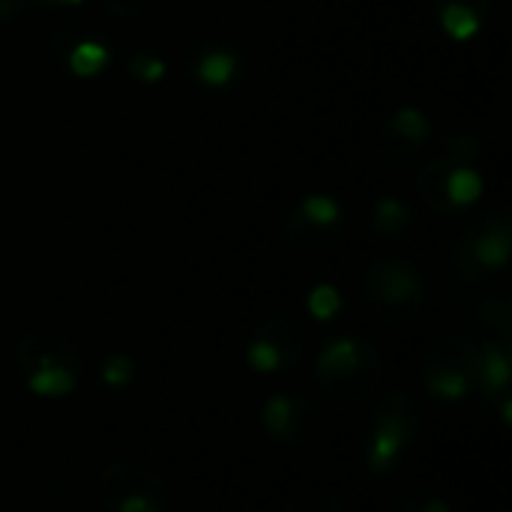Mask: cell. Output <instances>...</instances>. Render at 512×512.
I'll use <instances>...</instances> for the list:
<instances>
[{
  "mask_svg": "<svg viewBox=\"0 0 512 512\" xmlns=\"http://www.w3.org/2000/svg\"><path fill=\"white\" fill-rule=\"evenodd\" d=\"M315 378L330 399L357 405L378 393L384 381V363L372 342L360 336H339L321 348L315 360Z\"/></svg>",
  "mask_w": 512,
  "mask_h": 512,
  "instance_id": "6da1fadb",
  "label": "cell"
},
{
  "mask_svg": "<svg viewBox=\"0 0 512 512\" xmlns=\"http://www.w3.org/2000/svg\"><path fill=\"white\" fill-rule=\"evenodd\" d=\"M366 300L384 324H408L426 303V285L408 261L378 258L366 273Z\"/></svg>",
  "mask_w": 512,
  "mask_h": 512,
  "instance_id": "7a4b0ae2",
  "label": "cell"
},
{
  "mask_svg": "<svg viewBox=\"0 0 512 512\" xmlns=\"http://www.w3.org/2000/svg\"><path fill=\"white\" fill-rule=\"evenodd\" d=\"M420 432V408L411 393L393 390L390 396L381 399L375 408L372 426H369V447H366V462L372 474H387L390 468L399 465L405 450Z\"/></svg>",
  "mask_w": 512,
  "mask_h": 512,
  "instance_id": "3957f363",
  "label": "cell"
},
{
  "mask_svg": "<svg viewBox=\"0 0 512 512\" xmlns=\"http://www.w3.org/2000/svg\"><path fill=\"white\" fill-rule=\"evenodd\" d=\"M99 495L108 512H162L168 504L165 480L138 462H111L99 474Z\"/></svg>",
  "mask_w": 512,
  "mask_h": 512,
  "instance_id": "277c9868",
  "label": "cell"
},
{
  "mask_svg": "<svg viewBox=\"0 0 512 512\" xmlns=\"http://www.w3.org/2000/svg\"><path fill=\"white\" fill-rule=\"evenodd\" d=\"M477 348L462 336H444L423 360L426 390L441 402H462L474 390Z\"/></svg>",
  "mask_w": 512,
  "mask_h": 512,
  "instance_id": "5b68a950",
  "label": "cell"
},
{
  "mask_svg": "<svg viewBox=\"0 0 512 512\" xmlns=\"http://www.w3.org/2000/svg\"><path fill=\"white\" fill-rule=\"evenodd\" d=\"M303 348H306L303 330L288 318H273V321H264L252 333L246 360L258 375H276V372L297 366L303 357Z\"/></svg>",
  "mask_w": 512,
  "mask_h": 512,
  "instance_id": "8992f818",
  "label": "cell"
},
{
  "mask_svg": "<svg viewBox=\"0 0 512 512\" xmlns=\"http://www.w3.org/2000/svg\"><path fill=\"white\" fill-rule=\"evenodd\" d=\"M261 423L264 432L285 447H309L321 432L315 405L300 393L270 396L261 408Z\"/></svg>",
  "mask_w": 512,
  "mask_h": 512,
  "instance_id": "52a82bcc",
  "label": "cell"
},
{
  "mask_svg": "<svg viewBox=\"0 0 512 512\" xmlns=\"http://www.w3.org/2000/svg\"><path fill=\"white\" fill-rule=\"evenodd\" d=\"M12 360H15L18 375L27 372V369H33V366H42V363H57V366H66V369H72V372H78V375L84 372V360H81L78 348H75L63 333L48 330V327L30 330V333L18 342Z\"/></svg>",
  "mask_w": 512,
  "mask_h": 512,
  "instance_id": "ba28073f",
  "label": "cell"
},
{
  "mask_svg": "<svg viewBox=\"0 0 512 512\" xmlns=\"http://www.w3.org/2000/svg\"><path fill=\"white\" fill-rule=\"evenodd\" d=\"M512 381L510 342H486L474 357V390L489 399H504Z\"/></svg>",
  "mask_w": 512,
  "mask_h": 512,
  "instance_id": "9c48e42d",
  "label": "cell"
},
{
  "mask_svg": "<svg viewBox=\"0 0 512 512\" xmlns=\"http://www.w3.org/2000/svg\"><path fill=\"white\" fill-rule=\"evenodd\" d=\"M21 381L24 387L33 393V396H42V399H63V396H72L81 384V375L66 369V366H57V363H42V366H33L27 372H21Z\"/></svg>",
  "mask_w": 512,
  "mask_h": 512,
  "instance_id": "30bf717a",
  "label": "cell"
},
{
  "mask_svg": "<svg viewBox=\"0 0 512 512\" xmlns=\"http://www.w3.org/2000/svg\"><path fill=\"white\" fill-rule=\"evenodd\" d=\"M507 255H510V234L507 228H492L486 225V231L471 243V264L468 270L477 273V270H498L507 264Z\"/></svg>",
  "mask_w": 512,
  "mask_h": 512,
  "instance_id": "8fae6325",
  "label": "cell"
},
{
  "mask_svg": "<svg viewBox=\"0 0 512 512\" xmlns=\"http://www.w3.org/2000/svg\"><path fill=\"white\" fill-rule=\"evenodd\" d=\"M282 512H348L333 492H303L291 498Z\"/></svg>",
  "mask_w": 512,
  "mask_h": 512,
  "instance_id": "7c38bea8",
  "label": "cell"
},
{
  "mask_svg": "<svg viewBox=\"0 0 512 512\" xmlns=\"http://www.w3.org/2000/svg\"><path fill=\"white\" fill-rule=\"evenodd\" d=\"M135 378V363L126 354H111L102 360V384L111 390H123L129 387Z\"/></svg>",
  "mask_w": 512,
  "mask_h": 512,
  "instance_id": "4fadbf2b",
  "label": "cell"
},
{
  "mask_svg": "<svg viewBox=\"0 0 512 512\" xmlns=\"http://www.w3.org/2000/svg\"><path fill=\"white\" fill-rule=\"evenodd\" d=\"M393 512H453L450 504L444 498H435L429 492H420V489H411L405 492L399 501H396V510Z\"/></svg>",
  "mask_w": 512,
  "mask_h": 512,
  "instance_id": "5bb4252c",
  "label": "cell"
},
{
  "mask_svg": "<svg viewBox=\"0 0 512 512\" xmlns=\"http://www.w3.org/2000/svg\"><path fill=\"white\" fill-rule=\"evenodd\" d=\"M339 306H342V300H339L336 288H330V285H318L309 297V312L321 321H330L339 312Z\"/></svg>",
  "mask_w": 512,
  "mask_h": 512,
  "instance_id": "9a60e30c",
  "label": "cell"
},
{
  "mask_svg": "<svg viewBox=\"0 0 512 512\" xmlns=\"http://www.w3.org/2000/svg\"><path fill=\"white\" fill-rule=\"evenodd\" d=\"M114 15H120V18H135V15H141L153 0H102Z\"/></svg>",
  "mask_w": 512,
  "mask_h": 512,
  "instance_id": "2e32d148",
  "label": "cell"
},
{
  "mask_svg": "<svg viewBox=\"0 0 512 512\" xmlns=\"http://www.w3.org/2000/svg\"><path fill=\"white\" fill-rule=\"evenodd\" d=\"M399 219H402V210H399V207H393V225H396V222H399ZM378 222H381V225H384V222H390V213H387V210H384V213H381V219H378Z\"/></svg>",
  "mask_w": 512,
  "mask_h": 512,
  "instance_id": "e0dca14e",
  "label": "cell"
}]
</instances>
